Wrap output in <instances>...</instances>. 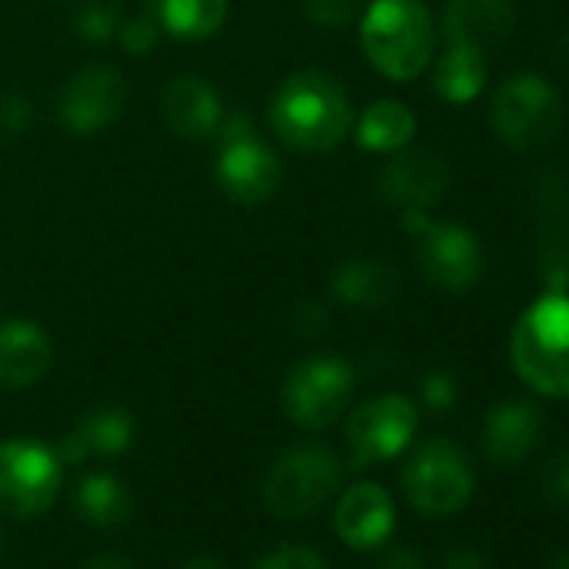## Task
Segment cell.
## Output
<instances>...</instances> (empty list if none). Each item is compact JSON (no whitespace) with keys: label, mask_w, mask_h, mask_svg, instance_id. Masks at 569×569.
Here are the masks:
<instances>
[{"label":"cell","mask_w":569,"mask_h":569,"mask_svg":"<svg viewBox=\"0 0 569 569\" xmlns=\"http://www.w3.org/2000/svg\"><path fill=\"white\" fill-rule=\"evenodd\" d=\"M271 131L306 154L336 151L356 121L352 98L336 74L326 71H296L284 78L268 101Z\"/></svg>","instance_id":"cell-1"},{"label":"cell","mask_w":569,"mask_h":569,"mask_svg":"<svg viewBox=\"0 0 569 569\" xmlns=\"http://www.w3.org/2000/svg\"><path fill=\"white\" fill-rule=\"evenodd\" d=\"M509 362L536 396L569 399V292H542L519 312Z\"/></svg>","instance_id":"cell-2"},{"label":"cell","mask_w":569,"mask_h":569,"mask_svg":"<svg viewBox=\"0 0 569 569\" xmlns=\"http://www.w3.org/2000/svg\"><path fill=\"white\" fill-rule=\"evenodd\" d=\"M359 44L382 78L406 84L432 64L436 24L422 0H372L359 24Z\"/></svg>","instance_id":"cell-3"},{"label":"cell","mask_w":569,"mask_h":569,"mask_svg":"<svg viewBox=\"0 0 569 569\" xmlns=\"http://www.w3.org/2000/svg\"><path fill=\"white\" fill-rule=\"evenodd\" d=\"M562 98L549 84V78L536 71L509 74L489 101V128L492 134L522 154L546 151L562 131Z\"/></svg>","instance_id":"cell-4"},{"label":"cell","mask_w":569,"mask_h":569,"mask_svg":"<svg viewBox=\"0 0 569 569\" xmlns=\"http://www.w3.org/2000/svg\"><path fill=\"white\" fill-rule=\"evenodd\" d=\"M342 482L339 456L322 442H299L284 449L264 472L261 499L281 519H306L319 512Z\"/></svg>","instance_id":"cell-5"},{"label":"cell","mask_w":569,"mask_h":569,"mask_svg":"<svg viewBox=\"0 0 569 569\" xmlns=\"http://www.w3.org/2000/svg\"><path fill=\"white\" fill-rule=\"evenodd\" d=\"M218 158H214V184L234 204H264L281 188V161L258 138L254 121L244 111L224 114L218 131Z\"/></svg>","instance_id":"cell-6"},{"label":"cell","mask_w":569,"mask_h":569,"mask_svg":"<svg viewBox=\"0 0 569 569\" xmlns=\"http://www.w3.org/2000/svg\"><path fill=\"white\" fill-rule=\"evenodd\" d=\"M402 489L422 516H456L476 492V472L452 439H429L406 462Z\"/></svg>","instance_id":"cell-7"},{"label":"cell","mask_w":569,"mask_h":569,"mask_svg":"<svg viewBox=\"0 0 569 569\" xmlns=\"http://www.w3.org/2000/svg\"><path fill=\"white\" fill-rule=\"evenodd\" d=\"M58 449L38 439L0 442V512L11 519H34L48 512L64 482Z\"/></svg>","instance_id":"cell-8"},{"label":"cell","mask_w":569,"mask_h":569,"mask_svg":"<svg viewBox=\"0 0 569 569\" xmlns=\"http://www.w3.org/2000/svg\"><path fill=\"white\" fill-rule=\"evenodd\" d=\"M356 372L339 356H309L292 366L281 386V406L299 429H329L352 402Z\"/></svg>","instance_id":"cell-9"},{"label":"cell","mask_w":569,"mask_h":569,"mask_svg":"<svg viewBox=\"0 0 569 569\" xmlns=\"http://www.w3.org/2000/svg\"><path fill=\"white\" fill-rule=\"evenodd\" d=\"M416 264L432 289L446 296H462L479 284L486 271V251L476 231L456 221H426L419 228Z\"/></svg>","instance_id":"cell-10"},{"label":"cell","mask_w":569,"mask_h":569,"mask_svg":"<svg viewBox=\"0 0 569 569\" xmlns=\"http://www.w3.org/2000/svg\"><path fill=\"white\" fill-rule=\"evenodd\" d=\"M419 429V409L402 392H386L359 406L349 419L346 439L356 466H376L402 456Z\"/></svg>","instance_id":"cell-11"},{"label":"cell","mask_w":569,"mask_h":569,"mask_svg":"<svg viewBox=\"0 0 569 569\" xmlns=\"http://www.w3.org/2000/svg\"><path fill=\"white\" fill-rule=\"evenodd\" d=\"M124 104H128L124 74L111 64H88L64 81L58 94V118L71 134L91 138L111 128L124 114Z\"/></svg>","instance_id":"cell-12"},{"label":"cell","mask_w":569,"mask_h":569,"mask_svg":"<svg viewBox=\"0 0 569 569\" xmlns=\"http://www.w3.org/2000/svg\"><path fill=\"white\" fill-rule=\"evenodd\" d=\"M542 292H569V178L546 171L532 191Z\"/></svg>","instance_id":"cell-13"},{"label":"cell","mask_w":569,"mask_h":569,"mask_svg":"<svg viewBox=\"0 0 569 569\" xmlns=\"http://www.w3.org/2000/svg\"><path fill=\"white\" fill-rule=\"evenodd\" d=\"M449 191V168L439 154L402 148L376 174V194L399 211H429Z\"/></svg>","instance_id":"cell-14"},{"label":"cell","mask_w":569,"mask_h":569,"mask_svg":"<svg viewBox=\"0 0 569 569\" xmlns=\"http://www.w3.org/2000/svg\"><path fill=\"white\" fill-rule=\"evenodd\" d=\"M516 28L512 0H449L442 11L446 48H466L492 58Z\"/></svg>","instance_id":"cell-15"},{"label":"cell","mask_w":569,"mask_h":569,"mask_svg":"<svg viewBox=\"0 0 569 569\" xmlns=\"http://www.w3.org/2000/svg\"><path fill=\"white\" fill-rule=\"evenodd\" d=\"M542 436V409L529 399H502L486 412L482 449L492 466L516 469L532 456Z\"/></svg>","instance_id":"cell-16"},{"label":"cell","mask_w":569,"mask_h":569,"mask_svg":"<svg viewBox=\"0 0 569 569\" xmlns=\"http://www.w3.org/2000/svg\"><path fill=\"white\" fill-rule=\"evenodd\" d=\"M396 529V502L379 482H356L339 496L336 532L352 549H379Z\"/></svg>","instance_id":"cell-17"},{"label":"cell","mask_w":569,"mask_h":569,"mask_svg":"<svg viewBox=\"0 0 569 569\" xmlns=\"http://www.w3.org/2000/svg\"><path fill=\"white\" fill-rule=\"evenodd\" d=\"M134 442V416L124 406H94L88 409L74 429L61 439L58 456L61 462H84V459H114L121 452H128Z\"/></svg>","instance_id":"cell-18"},{"label":"cell","mask_w":569,"mask_h":569,"mask_svg":"<svg viewBox=\"0 0 569 569\" xmlns=\"http://www.w3.org/2000/svg\"><path fill=\"white\" fill-rule=\"evenodd\" d=\"M54 366L51 336L31 319L0 322V386L28 389L38 386Z\"/></svg>","instance_id":"cell-19"},{"label":"cell","mask_w":569,"mask_h":569,"mask_svg":"<svg viewBox=\"0 0 569 569\" xmlns=\"http://www.w3.org/2000/svg\"><path fill=\"white\" fill-rule=\"evenodd\" d=\"M161 118L164 124L184 141H208L214 138L224 104L221 94L198 74H181L161 91Z\"/></svg>","instance_id":"cell-20"},{"label":"cell","mask_w":569,"mask_h":569,"mask_svg":"<svg viewBox=\"0 0 569 569\" xmlns=\"http://www.w3.org/2000/svg\"><path fill=\"white\" fill-rule=\"evenodd\" d=\"M332 296L349 309H386L399 296V271L386 258H349L332 271Z\"/></svg>","instance_id":"cell-21"},{"label":"cell","mask_w":569,"mask_h":569,"mask_svg":"<svg viewBox=\"0 0 569 569\" xmlns=\"http://www.w3.org/2000/svg\"><path fill=\"white\" fill-rule=\"evenodd\" d=\"M352 131H356V141H359L362 151L396 154V151L412 144V138L419 131V121H416L409 104H402L396 98H382V101H372L352 121Z\"/></svg>","instance_id":"cell-22"},{"label":"cell","mask_w":569,"mask_h":569,"mask_svg":"<svg viewBox=\"0 0 569 569\" xmlns=\"http://www.w3.org/2000/svg\"><path fill=\"white\" fill-rule=\"evenodd\" d=\"M154 24L174 41H204L221 31L228 0H148Z\"/></svg>","instance_id":"cell-23"},{"label":"cell","mask_w":569,"mask_h":569,"mask_svg":"<svg viewBox=\"0 0 569 569\" xmlns=\"http://www.w3.org/2000/svg\"><path fill=\"white\" fill-rule=\"evenodd\" d=\"M74 509L98 529H118L131 519V492L111 472H88L74 489Z\"/></svg>","instance_id":"cell-24"},{"label":"cell","mask_w":569,"mask_h":569,"mask_svg":"<svg viewBox=\"0 0 569 569\" xmlns=\"http://www.w3.org/2000/svg\"><path fill=\"white\" fill-rule=\"evenodd\" d=\"M489 81V58L466 51V48H446V54L432 68V91L446 104H469L486 91Z\"/></svg>","instance_id":"cell-25"},{"label":"cell","mask_w":569,"mask_h":569,"mask_svg":"<svg viewBox=\"0 0 569 569\" xmlns=\"http://www.w3.org/2000/svg\"><path fill=\"white\" fill-rule=\"evenodd\" d=\"M74 31L88 44H108L121 31V11L108 0H88L74 11Z\"/></svg>","instance_id":"cell-26"},{"label":"cell","mask_w":569,"mask_h":569,"mask_svg":"<svg viewBox=\"0 0 569 569\" xmlns=\"http://www.w3.org/2000/svg\"><path fill=\"white\" fill-rule=\"evenodd\" d=\"M254 569H329V562H326L312 546L284 542V546L264 552V556L258 559Z\"/></svg>","instance_id":"cell-27"},{"label":"cell","mask_w":569,"mask_h":569,"mask_svg":"<svg viewBox=\"0 0 569 569\" xmlns=\"http://www.w3.org/2000/svg\"><path fill=\"white\" fill-rule=\"evenodd\" d=\"M34 124V104L21 94L0 98V141H18Z\"/></svg>","instance_id":"cell-28"},{"label":"cell","mask_w":569,"mask_h":569,"mask_svg":"<svg viewBox=\"0 0 569 569\" xmlns=\"http://www.w3.org/2000/svg\"><path fill=\"white\" fill-rule=\"evenodd\" d=\"M302 11L312 24L339 31L356 18L359 0H302Z\"/></svg>","instance_id":"cell-29"},{"label":"cell","mask_w":569,"mask_h":569,"mask_svg":"<svg viewBox=\"0 0 569 569\" xmlns=\"http://www.w3.org/2000/svg\"><path fill=\"white\" fill-rule=\"evenodd\" d=\"M158 38H161V28L154 24L151 14H141V18H134V21H121V31H118L121 48H124L128 54H138V58L151 54L154 44H158Z\"/></svg>","instance_id":"cell-30"},{"label":"cell","mask_w":569,"mask_h":569,"mask_svg":"<svg viewBox=\"0 0 569 569\" xmlns=\"http://www.w3.org/2000/svg\"><path fill=\"white\" fill-rule=\"evenodd\" d=\"M542 496L559 506V509H569V446H562L549 462H546V472H542Z\"/></svg>","instance_id":"cell-31"},{"label":"cell","mask_w":569,"mask_h":569,"mask_svg":"<svg viewBox=\"0 0 569 569\" xmlns=\"http://www.w3.org/2000/svg\"><path fill=\"white\" fill-rule=\"evenodd\" d=\"M459 399V386L449 372L442 369H432L426 379H422V402L429 412H449Z\"/></svg>","instance_id":"cell-32"},{"label":"cell","mask_w":569,"mask_h":569,"mask_svg":"<svg viewBox=\"0 0 569 569\" xmlns=\"http://www.w3.org/2000/svg\"><path fill=\"white\" fill-rule=\"evenodd\" d=\"M326 322H329V309H322L316 299H306L296 309V332H302V336H316Z\"/></svg>","instance_id":"cell-33"},{"label":"cell","mask_w":569,"mask_h":569,"mask_svg":"<svg viewBox=\"0 0 569 569\" xmlns=\"http://www.w3.org/2000/svg\"><path fill=\"white\" fill-rule=\"evenodd\" d=\"M376 569H426V559H422L416 549L399 546V549H389V552L376 562Z\"/></svg>","instance_id":"cell-34"},{"label":"cell","mask_w":569,"mask_h":569,"mask_svg":"<svg viewBox=\"0 0 569 569\" xmlns=\"http://www.w3.org/2000/svg\"><path fill=\"white\" fill-rule=\"evenodd\" d=\"M446 569H486V559L479 549L462 546V549H452V556L446 559Z\"/></svg>","instance_id":"cell-35"},{"label":"cell","mask_w":569,"mask_h":569,"mask_svg":"<svg viewBox=\"0 0 569 569\" xmlns=\"http://www.w3.org/2000/svg\"><path fill=\"white\" fill-rule=\"evenodd\" d=\"M84 569H134L124 556H114V552H104V556H94Z\"/></svg>","instance_id":"cell-36"},{"label":"cell","mask_w":569,"mask_h":569,"mask_svg":"<svg viewBox=\"0 0 569 569\" xmlns=\"http://www.w3.org/2000/svg\"><path fill=\"white\" fill-rule=\"evenodd\" d=\"M552 61L559 64V71H562V74H569V31L556 41V48H552Z\"/></svg>","instance_id":"cell-37"},{"label":"cell","mask_w":569,"mask_h":569,"mask_svg":"<svg viewBox=\"0 0 569 569\" xmlns=\"http://www.w3.org/2000/svg\"><path fill=\"white\" fill-rule=\"evenodd\" d=\"M181 569H228L221 559H214V556H194V559H188Z\"/></svg>","instance_id":"cell-38"},{"label":"cell","mask_w":569,"mask_h":569,"mask_svg":"<svg viewBox=\"0 0 569 569\" xmlns=\"http://www.w3.org/2000/svg\"><path fill=\"white\" fill-rule=\"evenodd\" d=\"M546 569H569V549L556 552V556L549 559V566H546Z\"/></svg>","instance_id":"cell-39"},{"label":"cell","mask_w":569,"mask_h":569,"mask_svg":"<svg viewBox=\"0 0 569 569\" xmlns=\"http://www.w3.org/2000/svg\"><path fill=\"white\" fill-rule=\"evenodd\" d=\"M8 552V536H4V529H0V556Z\"/></svg>","instance_id":"cell-40"}]
</instances>
